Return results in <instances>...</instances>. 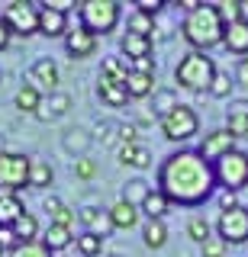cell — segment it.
I'll return each instance as SVG.
<instances>
[{"label": "cell", "mask_w": 248, "mask_h": 257, "mask_svg": "<svg viewBox=\"0 0 248 257\" xmlns=\"http://www.w3.org/2000/svg\"><path fill=\"white\" fill-rule=\"evenodd\" d=\"M216 187H219L216 171L200 151L181 148L174 155H168L158 167V190L178 206H187V209L203 206Z\"/></svg>", "instance_id": "obj_1"}, {"label": "cell", "mask_w": 248, "mask_h": 257, "mask_svg": "<svg viewBox=\"0 0 248 257\" xmlns=\"http://www.w3.org/2000/svg\"><path fill=\"white\" fill-rule=\"evenodd\" d=\"M181 36L187 39L190 52H210V48L222 45V36H226V23H222L216 4H203L200 10L187 13L181 23Z\"/></svg>", "instance_id": "obj_2"}, {"label": "cell", "mask_w": 248, "mask_h": 257, "mask_svg": "<svg viewBox=\"0 0 248 257\" xmlns=\"http://www.w3.org/2000/svg\"><path fill=\"white\" fill-rule=\"evenodd\" d=\"M213 77H216V64L206 52H187L174 68V80L184 90H194V93H210Z\"/></svg>", "instance_id": "obj_3"}, {"label": "cell", "mask_w": 248, "mask_h": 257, "mask_svg": "<svg viewBox=\"0 0 248 257\" xmlns=\"http://www.w3.org/2000/svg\"><path fill=\"white\" fill-rule=\"evenodd\" d=\"M81 10V26L87 32H94V36H107V32H113L119 26V4L116 0H84V4H77Z\"/></svg>", "instance_id": "obj_4"}, {"label": "cell", "mask_w": 248, "mask_h": 257, "mask_svg": "<svg viewBox=\"0 0 248 257\" xmlns=\"http://www.w3.org/2000/svg\"><path fill=\"white\" fill-rule=\"evenodd\" d=\"M158 125H161V135L168 142H187L200 132V116H197L194 106L181 103V106L171 109L164 119H158Z\"/></svg>", "instance_id": "obj_5"}, {"label": "cell", "mask_w": 248, "mask_h": 257, "mask_svg": "<svg viewBox=\"0 0 248 257\" xmlns=\"http://www.w3.org/2000/svg\"><path fill=\"white\" fill-rule=\"evenodd\" d=\"M29 171H33V158L17 155V151H0V187L4 193H20L29 187Z\"/></svg>", "instance_id": "obj_6"}, {"label": "cell", "mask_w": 248, "mask_h": 257, "mask_svg": "<svg viewBox=\"0 0 248 257\" xmlns=\"http://www.w3.org/2000/svg\"><path fill=\"white\" fill-rule=\"evenodd\" d=\"M213 171H216V183L226 187L229 193H238L242 187H248V155L238 151V148L232 151V155L216 161Z\"/></svg>", "instance_id": "obj_7"}, {"label": "cell", "mask_w": 248, "mask_h": 257, "mask_svg": "<svg viewBox=\"0 0 248 257\" xmlns=\"http://www.w3.org/2000/svg\"><path fill=\"white\" fill-rule=\"evenodd\" d=\"M4 23L10 26L13 36L29 39L33 32H39V4H26V0H13V4H7Z\"/></svg>", "instance_id": "obj_8"}, {"label": "cell", "mask_w": 248, "mask_h": 257, "mask_svg": "<svg viewBox=\"0 0 248 257\" xmlns=\"http://www.w3.org/2000/svg\"><path fill=\"white\" fill-rule=\"evenodd\" d=\"M216 238H222L226 244H245L248 241V209L238 206L232 212H219V219H216Z\"/></svg>", "instance_id": "obj_9"}, {"label": "cell", "mask_w": 248, "mask_h": 257, "mask_svg": "<svg viewBox=\"0 0 248 257\" xmlns=\"http://www.w3.org/2000/svg\"><path fill=\"white\" fill-rule=\"evenodd\" d=\"M197 151L210 161V164H216L219 158H226V155L235 151V135H232L229 128H213V132L203 135V142H200Z\"/></svg>", "instance_id": "obj_10"}, {"label": "cell", "mask_w": 248, "mask_h": 257, "mask_svg": "<svg viewBox=\"0 0 248 257\" xmlns=\"http://www.w3.org/2000/svg\"><path fill=\"white\" fill-rule=\"evenodd\" d=\"M97 45H100V39L94 36V32H87L84 26L71 29L68 36H65V52H68L74 61H81V58H91V55L97 52Z\"/></svg>", "instance_id": "obj_11"}, {"label": "cell", "mask_w": 248, "mask_h": 257, "mask_svg": "<svg viewBox=\"0 0 248 257\" xmlns=\"http://www.w3.org/2000/svg\"><path fill=\"white\" fill-rule=\"evenodd\" d=\"M58 80H61V74H58V64H55L52 58H39L33 68H29V84L39 87V90L55 93L58 90Z\"/></svg>", "instance_id": "obj_12"}, {"label": "cell", "mask_w": 248, "mask_h": 257, "mask_svg": "<svg viewBox=\"0 0 248 257\" xmlns=\"http://www.w3.org/2000/svg\"><path fill=\"white\" fill-rule=\"evenodd\" d=\"M39 32L49 39H58V36H68V16L52 10V7L39 4Z\"/></svg>", "instance_id": "obj_13"}, {"label": "cell", "mask_w": 248, "mask_h": 257, "mask_svg": "<svg viewBox=\"0 0 248 257\" xmlns=\"http://www.w3.org/2000/svg\"><path fill=\"white\" fill-rule=\"evenodd\" d=\"M68 109H71V96H68L65 90H55V93H49V96L42 100V106H39L36 119H39V122H52V119L65 116Z\"/></svg>", "instance_id": "obj_14"}, {"label": "cell", "mask_w": 248, "mask_h": 257, "mask_svg": "<svg viewBox=\"0 0 248 257\" xmlns=\"http://www.w3.org/2000/svg\"><path fill=\"white\" fill-rule=\"evenodd\" d=\"M151 39L148 36H135V32H126L123 39H119V52H123V58L129 61H139V58H151Z\"/></svg>", "instance_id": "obj_15"}, {"label": "cell", "mask_w": 248, "mask_h": 257, "mask_svg": "<svg viewBox=\"0 0 248 257\" xmlns=\"http://www.w3.org/2000/svg\"><path fill=\"white\" fill-rule=\"evenodd\" d=\"M222 45H226V52L248 58V23L245 20L229 23V26H226V36H222Z\"/></svg>", "instance_id": "obj_16"}, {"label": "cell", "mask_w": 248, "mask_h": 257, "mask_svg": "<svg viewBox=\"0 0 248 257\" xmlns=\"http://www.w3.org/2000/svg\"><path fill=\"white\" fill-rule=\"evenodd\" d=\"M23 215L26 209H23L20 193H0V228H13Z\"/></svg>", "instance_id": "obj_17"}, {"label": "cell", "mask_w": 248, "mask_h": 257, "mask_svg": "<svg viewBox=\"0 0 248 257\" xmlns=\"http://www.w3.org/2000/svg\"><path fill=\"white\" fill-rule=\"evenodd\" d=\"M226 128L235 139H245L248 135V100H235L226 109Z\"/></svg>", "instance_id": "obj_18"}, {"label": "cell", "mask_w": 248, "mask_h": 257, "mask_svg": "<svg viewBox=\"0 0 248 257\" xmlns=\"http://www.w3.org/2000/svg\"><path fill=\"white\" fill-rule=\"evenodd\" d=\"M97 93H100V100L107 103V106H126L129 103V93H126V84H116V80H110V77H103L100 74V84H97Z\"/></svg>", "instance_id": "obj_19"}, {"label": "cell", "mask_w": 248, "mask_h": 257, "mask_svg": "<svg viewBox=\"0 0 248 257\" xmlns=\"http://www.w3.org/2000/svg\"><path fill=\"white\" fill-rule=\"evenodd\" d=\"M77 219L87 225V231H94V235H100V238H107V231L113 228V222H110V212H100V209H94V206L77 209Z\"/></svg>", "instance_id": "obj_20"}, {"label": "cell", "mask_w": 248, "mask_h": 257, "mask_svg": "<svg viewBox=\"0 0 248 257\" xmlns=\"http://www.w3.org/2000/svg\"><path fill=\"white\" fill-rule=\"evenodd\" d=\"M110 222H113V228H123V231L135 228V222H139V206L119 199V203L110 206Z\"/></svg>", "instance_id": "obj_21"}, {"label": "cell", "mask_w": 248, "mask_h": 257, "mask_svg": "<svg viewBox=\"0 0 248 257\" xmlns=\"http://www.w3.org/2000/svg\"><path fill=\"white\" fill-rule=\"evenodd\" d=\"M119 164H129V167H139V171H145L151 164V151L145 145H119Z\"/></svg>", "instance_id": "obj_22"}, {"label": "cell", "mask_w": 248, "mask_h": 257, "mask_svg": "<svg viewBox=\"0 0 248 257\" xmlns=\"http://www.w3.org/2000/svg\"><path fill=\"white\" fill-rule=\"evenodd\" d=\"M126 93H129V100H145V96L155 93V74H139V71H132L129 80H126Z\"/></svg>", "instance_id": "obj_23"}, {"label": "cell", "mask_w": 248, "mask_h": 257, "mask_svg": "<svg viewBox=\"0 0 248 257\" xmlns=\"http://www.w3.org/2000/svg\"><path fill=\"white\" fill-rule=\"evenodd\" d=\"M42 90H39V87H33V84H23L20 90H17V96H13V103H17V109L20 112H39V106H42Z\"/></svg>", "instance_id": "obj_24"}, {"label": "cell", "mask_w": 248, "mask_h": 257, "mask_svg": "<svg viewBox=\"0 0 248 257\" xmlns=\"http://www.w3.org/2000/svg\"><path fill=\"white\" fill-rule=\"evenodd\" d=\"M103 77H110V80H116V84H126L132 74V61L129 58H123V55H113V58H103V71H100Z\"/></svg>", "instance_id": "obj_25"}, {"label": "cell", "mask_w": 248, "mask_h": 257, "mask_svg": "<svg viewBox=\"0 0 248 257\" xmlns=\"http://www.w3.org/2000/svg\"><path fill=\"white\" fill-rule=\"evenodd\" d=\"M168 209H171V199H168L164 193H161V190L155 187V190H151V193H148L145 199H142L139 212H145L148 219H164V215H168Z\"/></svg>", "instance_id": "obj_26"}, {"label": "cell", "mask_w": 248, "mask_h": 257, "mask_svg": "<svg viewBox=\"0 0 248 257\" xmlns=\"http://www.w3.org/2000/svg\"><path fill=\"white\" fill-rule=\"evenodd\" d=\"M71 228H65V225H49L45 228V235H42V244L49 247V251L55 254V251H65V247L71 244Z\"/></svg>", "instance_id": "obj_27"}, {"label": "cell", "mask_w": 248, "mask_h": 257, "mask_svg": "<svg viewBox=\"0 0 248 257\" xmlns=\"http://www.w3.org/2000/svg\"><path fill=\"white\" fill-rule=\"evenodd\" d=\"M142 241H145V247H164L168 241V228L161 219H148L142 225Z\"/></svg>", "instance_id": "obj_28"}, {"label": "cell", "mask_w": 248, "mask_h": 257, "mask_svg": "<svg viewBox=\"0 0 248 257\" xmlns=\"http://www.w3.org/2000/svg\"><path fill=\"white\" fill-rule=\"evenodd\" d=\"M181 103H178V93L174 90H155V96H151V116H158V119H164L171 109H178Z\"/></svg>", "instance_id": "obj_29"}, {"label": "cell", "mask_w": 248, "mask_h": 257, "mask_svg": "<svg viewBox=\"0 0 248 257\" xmlns=\"http://www.w3.org/2000/svg\"><path fill=\"white\" fill-rule=\"evenodd\" d=\"M7 257H52V251L42 244V238H36V241H20L17 247L7 251Z\"/></svg>", "instance_id": "obj_30"}, {"label": "cell", "mask_w": 248, "mask_h": 257, "mask_svg": "<svg viewBox=\"0 0 248 257\" xmlns=\"http://www.w3.org/2000/svg\"><path fill=\"white\" fill-rule=\"evenodd\" d=\"M52 164L49 161H33V171H29V187L33 190H45L52 187Z\"/></svg>", "instance_id": "obj_31"}, {"label": "cell", "mask_w": 248, "mask_h": 257, "mask_svg": "<svg viewBox=\"0 0 248 257\" xmlns=\"http://www.w3.org/2000/svg\"><path fill=\"white\" fill-rule=\"evenodd\" d=\"M74 241H77V251H81L84 257H97V254L103 251V238L94 235V231H81Z\"/></svg>", "instance_id": "obj_32"}, {"label": "cell", "mask_w": 248, "mask_h": 257, "mask_svg": "<svg viewBox=\"0 0 248 257\" xmlns=\"http://www.w3.org/2000/svg\"><path fill=\"white\" fill-rule=\"evenodd\" d=\"M13 235H17V241H36L39 238V222H36V215H23V219L13 225Z\"/></svg>", "instance_id": "obj_33"}, {"label": "cell", "mask_w": 248, "mask_h": 257, "mask_svg": "<svg viewBox=\"0 0 248 257\" xmlns=\"http://www.w3.org/2000/svg\"><path fill=\"white\" fill-rule=\"evenodd\" d=\"M148 193H151V187H148L145 180H129L123 187V199H126V203H132V206H142V199H145Z\"/></svg>", "instance_id": "obj_34"}, {"label": "cell", "mask_w": 248, "mask_h": 257, "mask_svg": "<svg viewBox=\"0 0 248 257\" xmlns=\"http://www.w3.org/2000/svg\"><path fill=\"white\" fill-rule=\"evenodd\" d=\"M129 32H135V36H155V16H145V13H139L135 10L132 13V20H129Z\"/></svg>", "instance_id": "obj_35"}, {"label": "cell", "mask_w": 248, "mask_h": 257, "mask_svg": "<svg viewBox=\"0 0 248 257\" xmlns=\"http://www.w3.org/2000/svg\"><path fill=\"white\" fill-rule=\"evenodd\" d=\"M187 235L197 241V244H206V241L213 238V228H210V222L206 219H190L187 222Z\"/></svg>", "instance_id": "obj_36"}, {"label": "cell", "mask_w": 248, "mask_h": 257, "mask_svg": "<svg viewBox=\"0 0 248 257\" xmlns=\"http://www.w3.org/2000/svg\"><path fill=\"white\" fill-rule=\"evenodd\" d=\"M232 93V74H226V71H216L213 84H210V96H216V100H226V96Z\"/></svg>", "instance_id": "obj_37"}, {"label": "cell", "mask_w": 248, "mask_h": 257, "mask_svg": "<svg viewBox=\"0 0 248 257\" xmlns=\"http://www.w3.org/2000/svg\"><path fill=\"white\" fill-rule=\"evenodd\" d=\"M216 10H219V16H222V23H238L242 16H238V0H222V4H216Z\"/></svg>", "instance_id": "obj_38"}, {"label": "cell", "mask_w": 248, "mask_h": 257, "mask_svg": "<svg viewBox=\"0 0 248 257\" xmlns=\"http://www.w3.org/2000/svg\"><path fill=\"white\" fill-rule=\"evenodd\" d=\"M74 177H77V180H94V177H97V164H94L91 158H77Z\"/></svg>", "instance_id": "obj_39"}, {"label": "cell", "mask_w": 248, "mask_h": 257, "mask_svg": "<svg viewBox=\"0 0 248 257\" xmlns=\"http://www.w3.org/2000/svg\"><path fill=\"white\" fill-rule=\"evenodd\" d=\"M116 135H119V142H123V145H135V139H139V125L119 122V125H116Z\"/></svg>", "instance_id": "obj_40"}, {"label": "cell", "mask_w": 248, "mask_h": 257, "mask_svg": "<svg viewBox=\"0 0 248 257\" xmlns=\"http://www.w3.org/2000/svg\"><path fill=\"white\" fill-rule=\"evenodd\" d=\"M164 0H135V10H139V13H145V16H158V13H161L164 10Z\"/></svg>", "instance_id": "obj_41"}, {"label": "cell", "mask_w": 248, "mask_h": 257, "mask_svg": "<svg viewBox=\"0 0 248 257\" xmlns=\"http://www.w3.org/2000/svg\"><path fill=\"white\" fill-rule=\"evenodd\" d=\"M203 247V257H226V241L222 238H210L206 244H200Z\"/></svg>", "instance_id": "obj_42"}, {"label": "cell", "mask_w": 248, "mask_h": 257, "mask_svg": "<svg viewBox=\"0 0 248 257\" xmlns=\"http://www.w3.org/2000/svg\"><path fill=\"white\" fill-rule=\"evenodd\" d=\"M232 209H238V196L226 190V193L219 196V212H232Z\"/></svg>", "instance_id": "obj_43"}, {"label": "cell", "mask_w": 248, "mask_h": 257, "mask_svg": "<svg viewBox=\"0 0 248 257\" xmlns=\"http://www.w3.org/2000/svg\"><path fill=\"white\" fill-rule=\"evenodd\" d=\"M132 71H139V74H155V58H139V61H132Z\"/></svg>", "instance_id": "obj_44"}, {"label": "cell", "mask_w": 248, "mask_h": 257, "mask_svg": "<svg viewBox=\"0 0 248 257\" xmlns=\"http://www.w3.org/2000/svg\"><path fill=\"white\" fill-rule=\"evenodd\" d=\"M42 206H45V212H49L52 219H55V215L61 212V209H65V203H61L58 196H45V203H42Z\"/></svg>", "instance_id": "obj_45"}, {"label": "cell", "mask_w": 248, "mask_h": 257, "mask_svg": "<svg viewBox=\"0 0 248 257\" xmlns=\"http://www.w3.org/2000/svg\"><path fill=\"white\" fill-rule=\"evenodd\" d=\"M45 7H52V10H58V13L68 16V10H71V7H77V4H74V0H45Z\"/></svg>", "instance_id": "obj_46"}, {"label": "cell", "mask_w": 248, "mask_h": 257, "mask_svg": "<svg viewBox=\"0 0 248 257\" xmlns=\"http://www.w3.org/2000/svg\"><path fill=\"white\" fill-rule=\"evenodd\" d=\"M10 36H13L10 26H7V23H4V16H0V52H4V48L10 45Z\"/></svg>", "instance_id": "obj_47"}, {"label": "cell", "mask_w": 248, "mask_h": 257, "mask_svg": "<svg viewBox=\"0 0 248 257\" xmlns=\"http://www.w3.org/2000/svg\"><path fill=\"white\" fill-rule=\"evenodd\" d=\"M235 77H238V84H245L248 87V58L238 61V68H235Z\"/></svg>", "instance_id": "obj_48"}, {"label": "cell", "mask_w": 248, "mask_h": 257, "mask_svg": "<svg viewBox=\"0 0 248 257\" xmlns=\"http://www.w3.org/2000/svg\"><path fill=\"white\" fill-rule=\"evenodd\" d=\"M178 7L184 13H194V10H200V7H203V0H178Z\"/></svg>", "instance_id": "obj_49"}, {"label": "cell", "mask_w": 248, "mask_h": 257, "mask_svg": "<svg viewBox=\"0 0 248 257\" xmlns=\"http://www.w3.org/2000/svg\"><path fill=\"white\" fill-rule=\"evenodd\" d=\"M238 16L248 23V0H238Z\"/></svg>", "instance_id": "obj_50"}, {"label": "cell", "mask_w": 248, "mask_h": 257, "mask_svg": "<svg viewBox=\"0 0 248 257\" xmlns=\"http://www.w3.org/2000/svg\"><path fill=\"white\" fill-rule=\"evenodd\" d=\"M0 257H7V247H0Z\"/></svg>", "instance_id": "obj_51"}]
</instances>
